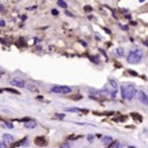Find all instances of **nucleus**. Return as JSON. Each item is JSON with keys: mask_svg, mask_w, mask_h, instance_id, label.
I'll return each mask as SVG.
<instances>
[{"mask_svg": "<svg viewBox=\"0 0 148 148\" xmlns=\"http://www.w3.org/2000/svg\"><path fill=\"white\" fill-rule=\"evenodd\" d=\"M121 93H122V98L123 100H132L134 97H136V88L134 84L122 85Z\"/></svg>", "mask_w": 148, "mask_h": 148, "instance_id": "obj_1", "label": "nucleus"}, {"mask_svg": "<svg viewBox=\"0 0 148 148\" xmlns=\"http://www.w3.org/2000/svg\"><path fill=\"white\" fill-rule=\"evenodd\" d=\"M142 59H143V51L140 49H138V47L131 50L127 55V62L130 64H138Z\"/></svg>", "mask_w": 148, "mask_h": 148, "instance_id": "obj_2", "label": "nucleus"}, {"mask_svg": "<svg viewBox=\"0 0 148 148\" xmlns=\"http://www.w3.org/2000/svg\"><path fill=\"white\" fill-rule=\"evenodd\" d=\"M72 89L67 85H54L51 88V92L52 93H59V94H68L71 93Z\"/></svg>", "mask_w": 148, "mask_h": 148, "instance_id": "obj_3", "label": "nucleus"}, {"mask_svg": "<svg viewBox=\"0 0 148 148\" xmlns=\"http://www.w3.org/2000/svg\"><path fill=\"white\" fill-rule=\"evenodd\" d=\"M11 84L12 85H15V86H18V88H24L25 85V81L22 79H20V77H15V79H12L11 80Z\"/></svg>", "mask_w": 148, "mask_h": 148, "instance_id": "obj_4", "label": "nucleus"}, {"mask_svg": "<svg viewBox=\"0 0 148 148\" xmlns=\"http://www.w3.org/2000/svg\"><path fill=\"white\" fill-rule=\"evenodd\" d=\"M109 84H110V86L113 88V92H111V97H115L117 94V89H118V84H117V81L114 79H109Z\"/></svg>", "mask_w": 148, "mask_h": 148, "instance_id": "obj_5", "label": "nucleus"}, {"mask_svg": "<svg viewBox=\"0 0 148 148\" xmlns=\"http://www.w3.org/2000/svg\"><path fill=\"white\" fill-rule=\"evenodd\" d=\"M136 94H138V98H139V101H140L142 104L147 105V93H146V92L140 91V92H136Z\"/></svg>", "mask_w": 148, "mask_h": 148, "instance_id": "obj_6", "label": "nucleus"}, {"mask_svg": "<svg viewBox=\"0 0 148 148\" xmlns=\"http://www.w3.org/2000/svg\"><path fill=\"white\" fill-rule=\"evenodd\" d=\"M24 127H26V128H34V127H37V122H35L34 119H29V121L25 122Z\"/></svg>", "mask_w": 148, "mask_h": 148, "instance_id": "obj_7", "label": "nucleus"}, {"mask_svg": "<svg viewBox=\"0 0 148 148\" xmlns=\"http://www.w3.org/2000/svg\"><path fill=\"white\" fill-rule=\"evenodd\" d=\"M3 140H4V143L11 144V143H13V142H15V139H13V136L9 135V134H4V135H3Z\"/></svg>", "mask_w": 148, "mask_h": 148, "instance_id": "obj_8", "label": "nucleus"}, {"mask_svg": "<svg viewBox=\"0 0 148 148\" xmlns=\"http://www.w3.org/2000/svg\"><path fill=\"white\" fill-rule=\"evenodd\" d=\"M46 139L43 138V136H38L37 139H35V144L37 146H40V147H43V146H46Z\"/></svg>", "mask_w": 148, "mask_h": 148, "instance_id": "obj_9", "label": "nucleus"}, {"mask_svg": "<svg viewBox=\"0 0 148 148\" xmlns=\"http://www.w3.org/2000/svg\"><path fill=\"white\" fill-rule=\"evenodd\" d=\"M101 140H102V144L108 147L109 144H110L111 142H113V138H111V136H104V138H102Z\"/></svg>", "mask_w": 148, "mask_h": 148, "instance_id": "obj_10", "label": "nucleus"}, {"mask_svg": "<svg viewBox=\"0 0 148 148\" xmlns=\"http://www.w3.org/2000/svg\"><path fill=\"white\" fill-rule=\"evenodd\" d=\"M115 54H117V57H123V54H125L123 47H118V49L115 50Z\"/></svg>", "mask_w": 148, "mask_h": 148, "instance_id": "obj_11", "label": "nucleus"}, {"mask_svg": "<svg viewBox=\"0 0 148 148\" xmlns=\"http://www.w3.org/2000/svg\"><path fill=\"white\" fill-rule=\"evenodd\" d=\"M66 111H69V113H71V111H72V113H80L81 110H80V109H77V108H67Z\"/></svg>", "mask_w": 148, "mask_h": 148, "instance_id": "obj_12", "label": "nucleus"}, {"mask_svg": "<svg viewBox=\"0 0 148 148\" xmlns=\"http://www.w3.org/2000/svg\"><path fill=\"white\" fill-rule=\"evenodd\" d=\"M58 5H59L60 8H63V9L67 8V3L64 1V0H58Z\"/></svg>", "mask_w": 148, "mask_h": 148, "instance_id": "obj_13", "label": "nucleus"}, {"mask_svg": "<svg viewBox=\"0 0 148 148\" xmlns=\"http://www.w3.org/2000/svg\"><path fill=\"white\" fill-rule=\"evenodd\" d=\"M25 86H26V88L29 89V91H32V92H37V91H38L37 86H34L33 84H28V85H25Z\"/></svg>", "mask_w": 148, "mask_h": 148, "instance_id": "obj_14", "label": "nucleus"}, {"mask_svg": "<svg viewBox=\"0 0 148 148\" xmlns=\"http://www.w3.org/2000/svg\"><path fill=\"white\" fill-rule=\"evenodd\" d=\"M3 126H4L5 128H13V125L11 123V122H4V123H3Z\"/></svg>", "mask_w": 148, "mask_h": 148, "instance_id": "obj_15", "label": "nucleus"}, {"mask_svg": "<svg viewBox=\"0 0 148 148\" xmlns=\"http://www.w3.org/2000/svg\"><path fill=\"white\" fill-rule=\"evenodd\" d=\"M84 11H85V12H92V7H91V5H85Z\"/></svg>", "mask_w": 148, "mask_h": 148, "instance_id": "obj_16", "label": "nucleus"}, {"mask_svg": "<svg viewBox=\"0 0 148 148\" xmlns=\"http://www.w3.org/2000/svg\"><path fill=\"white\" fill-rule=\"evenodd\" d=\"M59 148H69V144L68 143H63V144H60Z\"/></svg>", "mask_w": 148, "mask_h": 148, "instance_id": "obj_17", "label": "nucleus"}, {"mask_svg": "<svg viewBox=\"0 0 148 148\" xmlns=\"http://www.w3.org/2000/svg\"><path fill=\"white\" fill-rule=\"evenodd\" d=\"M94 140V136L93 135H88V142H93Z\"/></svg>", "mask_w": 148, "mask_h": 148, "instance_id": "obj_18", "label": "nucleus"}, {"mask_svg": "<svg viewBox=\"0 0 148 148\" xmlns=\"http://www.w3.org/2000/svg\"><path fill=\"white\" fill-rule=\"evenodd\" d=\"M7 91H8V92H11V93H16V94H18V92H17V91H15V89H8V88H7Z\"/></svg>", "mask_w": 148, "mask_h": 148, "instance_id": "obj_19", "label": "nucleus"}, {"mask_svg": "<svg viewBox=\"0 0 148 148\" xmlns=\"http://www.w3.org/2000/svg\"><path fill=\"white\" fill-rule=\"evenodd\" d=\"M55 117H57V118H59V119H63L64 118V114H57Z\"/></svg>", "mask_w": 148, "mask_h": 148, "instance_id": "obj_20", "label": "nucleus"}, {"mask_svg": "<svg viewBox=\"0 0 148 148\" xmlns=\"http://www.w3.org/2000/svg\"><path fill=\"white\" fill-rule=\"evenodd\" d=\"M0 26H1V28L5 26V21L4 20H0Z\"/></svg>", "mask_w": 148, "mask_h": 148, "instance_id": "obj_21", "label": "nucleus"}, {"mask_svg": "<svg viewBox=\"0 0 148 148\" xmlns=\"http://www.w3.org/2000/svg\"><path fill=\"white\" fill-rule=\"evenodd\" d=\"M51 13H52L54 16H57V15H58V11H57V9H52V11H51Z\"/></svg>", "mask_w": 148, "mask_h": 148, "instance_id": "obj_22", "label": "nucleus"}, {"mask_svg": "<svg viewBox=\"0 0 148 148\" xmlns=\"http://www.w3.org/2000/svg\"><path fill=\"white\" fill-rule=\"evenodd\" d=\"M0 148H5V143H4V142H0Z\"/></svg>", "mask_w": 148, "mask_h": 148, "instance_id": "obj_23", "label": "nucleus"}, {"mask_svg": "<svg viewBox=\"0 0 148 148\" xmlns=\"http://www.w3.org/2000/svg\"><path fill=\"white\" fill-rule=\"evenodd\" d=\"M122 147H123V146H122L121 143H118V144H117V146H115V148H122Z\"/></svg>", "mask_w": 148, "mask_h": 148, "instance_id": "obj_24", "label": "nucleus"}, {"mask_svg": "<svg viewBox=\"0 0 148 148\" xmlns=\"http://www.w3.org/2000/svg\"><path fill=\"white\" fill-rule=\"evenodd\" d=\"M66 15H67V16H71V17H72V16H74L71 12H68V11H67V12H66Z\"/></svg>", "mask_w": 148, "mask_h": 148, "instance_id": "obj_25", "label": "nucleus"}, {"mask_svg": "<svg viewBox=\"0 0 148 148\" xmlns=\"http://www.w3.org/2000/svg\"><path fill=\"white\" fill-rule=\"evenodd\" d=\"M3 9H4V8H3V5H0V11H3Z\"/></svg>", "mask_w": 148, "mask_h": 148, "instance_id": "obj_26", "label": "nucleus"}, {"mask_svg": "<svg viewBox=\"0 0 148 148\" xmlns=\"http://www.w3.org/2000/svg\"><path fill=\"white\" fill-rule=\"evenodd\" d=\"M127 148H136V147H134V146H130V147H127Z\"/></svg>", "mask_w": 148, "mask_h": 148, "instance_id": "obj_27", "label": "nucleus"}, {"mask_svg": "<svg viewBox=\"0 0 148 148\" xmlns=\"http://www.w3.org/2000/svg\"><path fill=\"white\" fill-rule=\"evenodd\" d=\"M0 77H1V74H0Z\"/></svg>", "mask_w": 148, "mask_h": 148, "instance_id": "obj_28", "label": "nucleus"}]
</instances>
